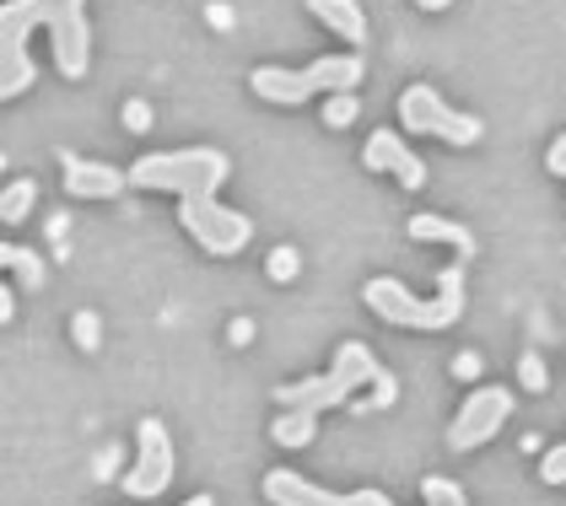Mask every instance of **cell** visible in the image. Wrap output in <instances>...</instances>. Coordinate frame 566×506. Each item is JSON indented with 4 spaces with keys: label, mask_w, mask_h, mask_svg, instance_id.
Instances as JSON below:
<instances>
[{
    "label": "cell",
    "mask_w": 566,
    "mask_h": 506,
    "mask_svg": "<svg viewBox=\"0 0 566 506\" xmlns=\"http://www.w3.org/2000/svg\"><path fill=\"white\" fill-rule=\"evenodd\" d=\"M206 17H211V28H232V6H211Z\"/></svg>",
    "instance_id": "28"
},
{
    "label": "cell",
    "mask_w": 566,
    "mask_h": 506,
    "mask_svg": "<svg viewBox=\"0 0 566 506\" xmlns=\"http://www.w3.org/2000/svg\"><path fill=\"white\" fill-rule=\"evenodd\" d=\"M264 502L270 506H394L384 491H350V496H335V491H324V485H313L307 474L297 468H270L264 474Z\"/></svg>",
    "instance_id": "9"
},
{
    "label": "cell",
    "mask_w": 566,
    "mask_h": 506,
    "mask_svg": "<svg viewBox=\"0 0 566 506\" xmlns=\"http://www.w3.org/2000/svg\"><path fill=\"white\" fill-rule=\"evenodd\" d=\"M545 168L556 172V178H566V135H556V140H551V151H545Z\"/></svg>",
    "instance_id": "25"
},
{
    "label": "cell",
    "mask_w": 566,
    "mask_h": 506,
    "mask_svg": "<svg viewBox=\"0 0 566 506\" xmlns=\"http://www.w3.org/2000/svg\"><path fill=\"white\" fill-rule=\"evenodd\" d=\"M33 200H39V183H33V178H11L6 194H0V221H6V226L28 221V215H33Z\"/></svg>",
    "instance_id": "16"
},
{
    "label": "cell",
    "mask_w": 566,
    "mask_h": 506,
    "mask_svg": "<svg viewBox=\"0 0 566 506\" xmlns=\"http://www.w3.org/2000/svg\"><path fill=\"white\" fill-rule=\"evenodd\" d=\"M480 372H485V361H480L475 350H459V356H453V378H464V382H475Z\"/></svg>",
    "instance_id": "24"
},
{
    "label": "cell",
    "mask_w": 566,
    "mask_h": 506,
    "mask_svg": "<svg viewBox=\"0 0 566 506\" xmlns=\"http://www.w3.org/2000/svg\"><path fill=\"white\" fill-rule=\"evenodd\" d=\"M184 506H217V502H211V496L200 491V496H189V502H184Z\"/></svg>",
    "instance_id": "31"
},
{
    "label": "cell",
    "mask_w": 566,
    "mask_h": 506,
    "mask_svg": "<svg viewBox=\"0 0 566 506\" xmlns=\"http://www.w3.org/2000/svg\"><path fill=\"white\" fill-rule=\"evenodd\" d=\"M227 151L217 146H184V151H151L130 168V189H163L178 200V221L195 238V249L211 259H232L254 243V221L243 211L221 205V183H227Z\"/></svg>",
    "instance_id": "1"
},
{
    "label": "cell",
    "mask_w": 566,
    "mask_h": 506,
    "mask_svg": "<svg viewBox=\"0 0 566 506\" xmlns=\"http://www.w3.org/2000/svg\"><path fill=\"white\" fill-rule=\"evenodd\" d=\"M356 114H361V97H356V92H335V97H324V125L329 129L356 125Z\"/></svg>",
    "instance_id": "19"
},
{
    "label": "cell",
    "mask_w": 566,
    "mask_h": 506,
    "mask_svg": "<svg viewBox=\"0 0 566 506\" xmlns=\"http://www.w3.org/2000/svg\"><path fill=\"white\" fill-rule=\"evenodd\" d=\"M313 431H318V410H303V404H286V410H275V421H270V436H275L281 447H307Z\"/></svg>",
    "instance_id": "14"
},
{
    "label": "cell",
    "mask_w": 566,
    "mask_h": 506,
    "mask_svg": "<svg viewBox=\"0 0 566 506\" xmlns=\"http://www.w3.org/2000/svg\"><path fill=\"white\" fill-rule=\"evenodd\" d=\"M361 168H373V172H394L405 189H427V162L399 140V129H373L367 135V146H361Z\"/></svg>",
    "instance_id": "11"
},
{
    "label": "cell",
    "mask_w": 566,
    "mask_h": 506,
    "mask_svg": "<svg viewBox=\"0 0 566 506\" xmlns=\"http://www.w3.org/2000/svg\"><path fill=\"white\" fill-rule=\"evenodd\" d=\"M49 33L54 43V71L65 82H82L92 60L87 0H6L0 6V97H22L33 86V60L28 39Z\"/></svg>",
    "instance_id": "2"
},
{
    "label": "cell",
    "mask_w": 566,
    "mask_h": 506,
    "mask_svg": "<svg viewBox=\"0 0 566 506\" xmlns=\"http://www.w3.org/2000/svg\"><path fill=\"white\" fill-rule=\"evenodd\" d=\"M60 168H65V194L71 200H119L130 189V168H114V162H92L76 151H60Z\"/></svg>",
    "instance_id": "10"
},
{
    "label": "cell",
    "mask_w": 566,
    "mask_h": 506,
    "mask_svg": "<svg viewBox=\"0 0 566 506\" xmlns=\"http://www.w3.org/2000/svg\"><path fill=\"white\" fill-rule=\"evenodd\" d=\"M399 129H410V135H437V140H448V146H475L480 135H485V125H480L475 114L448 108L432 82H416V86L399 92Z\"/></svg>",
    "instance_id": "6"
},
{
    "label": "cell",
    "mask_w": 566,
    "mask_h": 506,
    "mask_svg": "<svg viewBox=\"0 0 566 506\" xmlns=\"http://www.w3.org/2000/svg\"><path fill=\"white\" fill-rule=\"evenodd\" d=\"M539 479H545V485H566V442L539 458Z\"/></svg>",
    "instance_id": "22"
},
{
    "label": "cell",
    "mask_w": 566,
    "mask_h": 506,
    "mask_svg": "<svg viewBox=\"0 0 566 506\" xmlns=\"http://www.w3.org/2000/svg\"><path fill=\"white\" fill-rule=\"evenodd\" d=\"M518 382L528 393H545V388H551V378H545V356H539V350H523L518 356Z\"/></svg>",
    "instance_id": "20"
},
{
    "label": "cell",
    "mask_w": 566,
    "mask_h": 506,
    "mask_svg": "<svg viewBox=\"0 0 566 506\" xmlns=\"http://www.w3.org/2000/svg\"><path fill=\"white\" fill-rule=\"evenodd\" d=\"M232 345H254V318H232Z\"/></svg>",
    "instance_id": "27"
},
{
    "label": "cell",
    "mask_w": 566,
    "mask_h": 506,
    "mask_svg": "<svg viewBox=\"0 0 566 506\" xmlns=\"http://www.w3.org/2000/svg\"><path fill=\"white\" fill-rule=\"evenodd\" d=\"M71 335H76V345H82V350H97V345H103V318H97L92 307H82V313L71 318Z\"/></svg>",
    "instance_id": "21"
},
{
    "label": "cell",
    "mask_w": 566,
    "mask_h": 506,
    "mask_svg": "<svg viewBox=\"0 0 566 506\" xmlns=\"http://www.w3.org/2000/svg\"><path fill=\"white\" fill-rule=\"evenodd\" d=\"M421 502L427 506H470V496H464V485H459V479H448V474H427V479H421Z\"/></svg>",
    "instance_id": "17"
},
{
    "label": "cell",
    "mask_w": 566,
    "mask_h": 506,
    "mask_svg": "<svg viewBox=\"0 0 566 506\" xmlns=\"http://www.w3.org/2000/svg\"><path fill=\"white\" fill-rule=\"evenodd\" d=\"M119 474V447H103V458H97V479H114Z\"/></svg>",
    "instance_id": "26"
},
{
    "label": "cell",
    "mask_w": 566,
    "mask_h": 506,
    "mask_svg": "<svg viewBox=\"0 0 566 506\" xmlns=\"http://www.w3.org/2000/svg\"><path fill=\"white\" fill-rule=\"evenodd\" d=\"M11 313H17V292H11V286H6V292H0V318H6V324H11Z\"/></svg>",
    "instance_id": "29"
},
{
    "label": "cell",
    "mask_w": 566,
    "mask_h": 506,
    "mask_svg": "<svg viewBox=\"0 0 566 506\" xmlns=\"http://www.w3.org/2000/svg\"><path fill=\"white\" fill-rule=\"evenodd\" d=\"M410 238H416V243H448V249L459 253L464 264L475 259V232H470L464 221H448V215H437V211H416V215H410Z\"/></svg>",
    "instance_id": "12"
},
{
    "label": "cell",
    "mask_w": 566,
    "mask_h": 506,
    "mask_svg": "<svg viewBox=\"0 0 566 506\" xmlns=\"http://www.w3.org/2000/svg\"><path fill=\"white\" fill-rule=\"evenodd\" d=\"M0 264L17 275V286H22V292H39V286L49 281L44 253H33V249H17V243H6V249H0Z\"/></svg>",
    "instance_id": "15"
},
{
    "label": "cell",
    "mask_w": 566,
    "mask_h": 506,
    "mask_svg": "<svg viewBox=\"0 0 566 506\" xmlns=\"http://www.w3.org/2000/svg\"><path fill=\"white\" fill-rule=\"evenodd\" d=\"M507 421H513V393H507L502 382H480L475 393L459 404L453 425H448V447H453V453H475V447H485Z\"/></svg>",
    "instance_id": "8"
},
{
    "label": "cell",
    "mask_w": 566,
    "mask_h": 506,
    "mask_svg": "<svg viewBox=\"0 0 566 506\" xmlns=\"http://www.w3.org/2000/svg\"><path fill=\"white\" fill-rule=\"evenodd\" d=\"M174 436H168V425L157 421V415H146L140 431H135V464L119 474V485H125V496L135 502H157L168 485H174Z\"/></svg>",
    "instance_id": "7"
},
{
    "label": "cell",
    "mask_w": 566,
    "mask_h": 506,
    "mask_svg": "<svg viewBox=\"0 0 566 506\" xmlns=\"http://www.w3.org/2000/svg\"><path fill=\"white\" fill-rule=\"evenodd\" d=\"M361 302L394 324V329H416V335H437V329H453L464 318V259H453L442 275H437V296H416L405 281L394 275H373L361 286Z\"/></svg>",
    "instance_id": "3"
},
{
    "label": "cell",
    "mask_w": 566,
    "mask_h": 506,
    "mask_svg": "<svg viewBox=\"0 0 566 506\" xmlns=\"http://www.w3.org/2000/svg\"><path fill=\"white\" fill-rule=\"evenodd\" d=\"M416 6H421V11H448L453 0H416Z\"/></svg>",
    "instance_id": "30"
},
{
    "label": "cell",
    "mask_w": 566,
    "mask_h": 506,
    "mask_svg": "<svg viewBox=\"0 0 566 506\" xmlns=\"http://www.w3.org/2000/svg\"><path fill=\"white\" fill-rule=\"evenodd\" d=\"M361 82V54H324L303 71H281V65H260L249 86L264 103H281V108H297L307 97H335V92H356Z\"/></svg>",
    "instance_id": "5"
},
{
    "label": "cell",
    "mask_w": 566,
    "mask_h": 506,
    "mask_svg": "<svg viewBox=\"0 0 566 506\" xmlns=\"http://www.w3.org/2000/svg\"><path fill=\"white\" fill-rule=\"evenodd\" d=\"M264 275H270L275 286H292V281L303 275V253L292 249V243H281V249H270V259H264Z\"/></svg>",
    "instance_id": "18"
},
{
    "label": "cell",
    "mask_w": 566,
    "mask_h": 506,
    "mask_svg": "<svg viewBox=\"0 0 566 506\" xmlns=\"http://www.w3.org/2000/svg\"><path fill=\"white\" fill-rule=\"evenodd\" d=\"M313 11V22H324L335 39H346L356 54H361V39H367V11L356 0H303Z\"/></svg>",
    "instance_id": "13"
},
{
    "label": "cell",
    "mask_w": 566,
    "mask_h": 506,
    "mask_svg": "<svg viewBox=\"0 0 566 506\" xmlns=\"http://www.w3.org/2000/svg\"><path fill=\"white\" fill-rule=\"evenodd\" d=\"M119 119H125V129H135V135H146V129H151V103H146V97H130Z\"/></svg>",
    "instance_id": "23"
},
{
    "label": "cell",
    "mask_w": 566,
    "mask_h": 506,
    "mask_svg": "<svg viewBox=\"0 0 566 506\" xmlns=\"http://www.w3.org/2000/svg\"><path fill=\"white\" fill-rule=\"evenodd\" d=\"M384 378V367L373 361V350L361 345V339H340L335 345V367L324 372V378H307V382H281L270 399H275V410H286V404H303V410H340L350 399H356V388L361 382H378Z\"/></svg>",
    "instance_id": "4"
}]
</instances>
